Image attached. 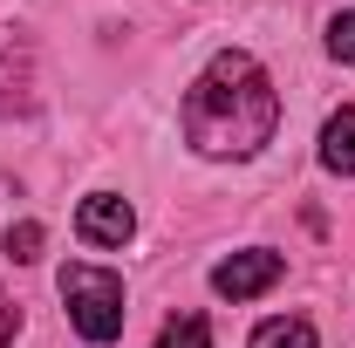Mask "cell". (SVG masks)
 <instances>
[{
  "instance_id": "8fae6325",
  "label": "cell",
  "mask_w": 355,
  "mask_h": 348,
  "mask_svg": "<svg viewBox=\"0 0 355 348\" xmlns=\"http://www.w3.org/2000/svg\"><path fill=\"white\" fill-rule=\"evenodd\" d=\"M14 335H21V307L0 294V348H14Z\"/></svg>"
},
{
  "instance_id": "ba28073f",
  "label": "cell",
  "mask_w": 355,
  "mask_h": 348,
  "mask_svg": "<svg viewBox=\"0 0 355 348\" xmlns=\"http://www.w3.org/2000/svg\"><path fill=\"white\" fill-rule=\"evenodd\" d=\"M157 348H212V328H205V314H171V321L157 328Z\"/></svg>"
},
{
  "instance_id": "52a82bcc",
  "label": "cell",
  "mask_w": 355,
  "mask_h": 348,
  "mask_svg": "<svg viewBox=\"0 0 355 348\" xmlns=\"http://www.w3.org/2000/svg\"><path fill=\"white\" fill-rule=\"evenodd\" d=\"M246 348H314V321H308V314H273V321L253 328Z\"/></svg>"
},
{
  "instance_id": "30bf717a",
  "label": "cell",
  "mask_w": 355,
  "mask_h": 348,
  "mask_svg": "<svg viewBox=\"0 0 355 348\" xmlns=\"http://www.w3.org/2000/svg\"><path fill=\"white\" fill-rule=\"evenodd\" d=\"M328 55H335V62H355V7L328 21Z\"/></svg>"
},
{
  "instance_id": "8992f818",
  "label": "cell",
  "mask_w": 355,
  "mask_h": 348,
  "mask_svg": "<svg viewBox=\"0 0 355 348\" xmlns=\"http://www.w3.org/2000/svg\"><path fill=\"white\" fill-rule=\"evenodd\" d=\"M321 164L355 177V110H335V116L321 123Z\"/></svg>"
},
{
  "instance_id": "3957f363",
  "label": "cell",
  "mask_w": 355,
  "mask_h": 348,
  "mask_svg": "<svg viewBox=\"0 0 355 348\" xmlns=\"http://www.w3.org/2000/svg\"><path fill=\"white\" fill-rule=\"evenodd\" d=\"M280 273H287V260H280V253L246 246V253H232V260L212 266V294H219V301H253V294H266Z\"/></svg>"
},
{
  "instance_id": "277c9868",
  "label": "cell",
  "mask_w": 355,
  "mask_h": 348,
  "mask_svg": "<svg viewBox=\"0 0 355 348\" xmlns=\"http://www.w3.org/2000/svg\"><path fill=\"white\" fill-rule=\"evenodd\" d=\"M35 103V48L21 28H0V116Z\"/></svg>"
},
{
  "instance_id": "6da1fadb",
  "label": "cell",
  "mask_w": 355,
  "mask_h": 348,
  "mask_svg": "<svg viewBox=\"0 0 355 348\" xmlns=\"http://www.w3.org/2000/svg\"><path fill=\"white\" fill-rule=\"evenodd\" d=\"M280 130V96L273 76L246 48H225L205 62V76L184 96V143L198 157H253Z\"/></svg>"
},
{
  "instance_id": "5b68a950",
  "label": "cell",
  "mask_w": 355,
  "mask_h": 348,
  "mask_svg": "<svg viewBox=\"0 0 355 348\" xmlns=\"http://www.w3.org/2000/svg\"><path fill=\"white\" fill-rule=\"evenodd\" d=\"M76 232H83L89 246H130L137 212L116 198V191H96V198H83V212H76Z\"/></svg>"
},
{
  "instance_id": "9c48e42d",
  "label": "cell",
  "mask_w": 355,
  "mask_h": 348,
  "mask_svg": "<svg viewBox=\"0 0 355 348\" xmlns=\"http://www.w3.org/2000/svg\"><path fill=\"white\" fill-rule=\"evenodd\" d=\"M0 246H7V260L35 266V260H42V246H48V232L35 225V218H21V225H7V239H0Z\"/></svg>"
},
{
  "instance_id": "7a4b0ae2",
  "label": "cell",
  "mask_w": 355,
  "mask_h": 348,
  "mask_svg": "<svg viewBox=\"0 0 355 348\" xmlns=\"http://www.w3.org/2000/svg\"><path fill=\"white\" fill-rule=\"evenodd\" d=\"M62 301H69V321H76V335L83 342H116L123 335V321H130V307H123V280L116 273H103V266H62Z\"/></svg>"
}]
</instances>
